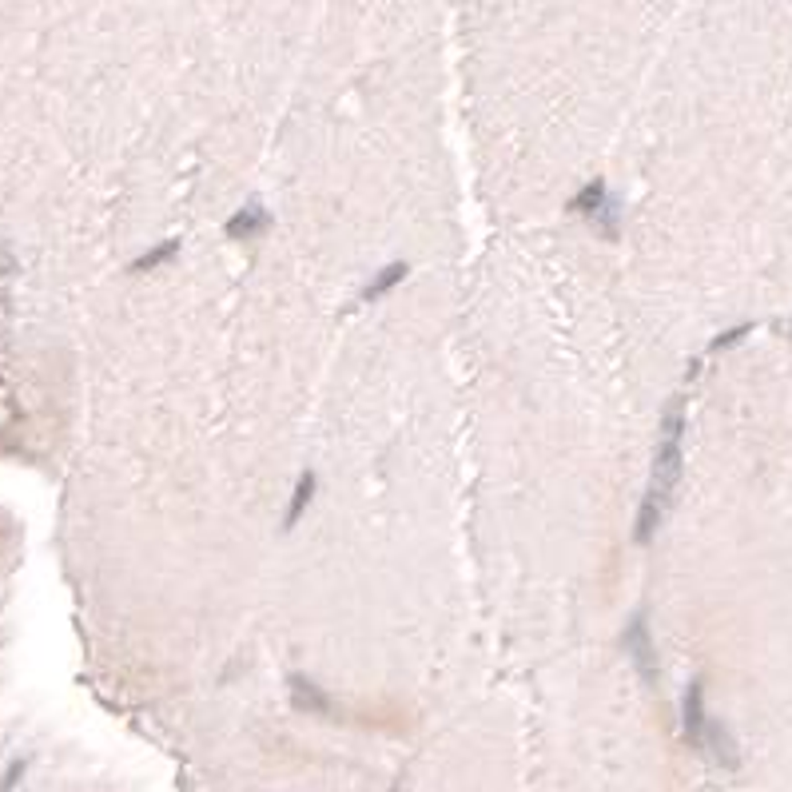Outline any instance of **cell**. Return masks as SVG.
Instances as JSON below:
<instances>
[{
  "instance_id": "cell-2",
  "label": "cell",
  "mask_w": 792,
  "mask_h": 792,
  "mask_svg": "<svg viewBox=\"0 0 792 792\" xmlns=\"http://www.w3.org/2000/svg\"><path fill=\"white\" fill-rule=\"evenodd\" d=\"M621 645L625 653H629V661L638 665V673L645 677V681H658V649H653V638H649V625H645V618H633L629 625H625L621 633Z\"/></svg>"
},
{
  "instance_id": "cell-3",
  "label": "cell",
  "mask_w": 792,
  "mask_h": 792,
  "mask_svg": "<svg viewBox=\"0 0 792 792\" xmlns=\"http://www.w3.org/2000/svg\"><path fill=\"white\" fill-rule=\"evenodd\" d=\"M681 717H685V737H689V745H701L705 725H708V717H705V689H701V681H693L689 689H685Z\"/></svg>"
},
{
  "instance_id": "cell-5",
  "label": "cell",
  "mask_w": 792,
  "mask_h": 792,
  "mask_svg": "<svg viewBox=\"0 0 792 792\" xmlns=\"http://www.w3.org/2000/svg\"><path fill=\"white\" fill-rule=\"evenodd\" d=\"M406 271H411V267H406L402 259H394V263H387V267H382L379 275H374L371 283H367V291H362V299H382L391 287H399V283H402V279H406Z\"/></svg>"
},
{
  "instance_id": "cell-4",
  "label": "cell",
  "mask_w": 792,
  "mask_h": 792,
  "mask_svg": "<svg viewBox=\"0 0 792 792\" xmlns=\"http://www.w3.org/2000/svg\"><path fill=\"white\" fill-rule=\"evenodd\" d=\"M263 227H271V215H267V207L263 203H247V207H239V212L227 220V235L232 239H247V235H259Z\"/></svg>"
},
{
  "instance_id": "cell-7",
  "label": "cell",
  "mask_w": 792,
  "mask_h": 792,
  "mask_svg": "<svg viewBox=\"0 0 792 792\" xmlns=\"http://www.w3.org/2000/svg\"><path fill=\"white\" fill-rule=\"evenodd\" d=\"M311 498H315V474H303L295 482V494H291V506H287V526H295L299 518H303V510L311 506Z\"/></svg>"
},
{
  "instance_id": "cell-9",
  "label": "cell",
  "mask_w": 792,
  "mask_h": 792,
  "mask_svg": "<svg viewBox=\"0 0 792 792\" xmlns=\"http://www.w3.org/2000/svg\"><path fill=\"white\" fill-rule=\"evenodd\" d=\"M748 331H753V322H741V327H733V331H725V335H717L713 342H708V351H728V347H737Z\"/></svg>"
},
{
  "instance_id": "cell-8",
  "label": "cell",
  "mask_w": 792,
  "mask_h": 792,
  "mask_svg": "<svg viewBox=\"0 0 792 792\" xmlns=\"http://www.w3.org/2000/svg\"><path fill=\"white\" fill-rule=\"evenodd\" d=\"M180 252V239H168V243H160V247H152V252H144L140 259H135V271H148V267H160V263H168V259Z\"/></svg>"
},
{
  "instance_id": "cell-6",
  "label": "cell",
  "mask_w": 792,
  "mask_h": 792,
  "mask_svg": "<svg viewBox=\"0 0 792 792\" xmlns=\"http://www.w3.org/2000/svg\"><path fill=\"white\" fill-rule=\"evenodd\" d=\"M606 200H609V192H606V183H589V187H581L578 192V200L569 203V212L573 215H586V220H593V215L601 212V207H606Z\"/></svg>"
},
{
  "instance_id": "cell-1",
  "label": "cell",
  "mask_w": 792,
  "mask_h": 792,
  "mask_svg": "<svg viewBox=\"0 0 792 792\" xmlns=\"http://www.w3.org/2000/svg\"><path fill=\"white\" fill-rule=\"evenodd\" d=\"M681 434H685V411H681V399H677L669 411H665L658 458H653V474H649V490H645V498H641L638 530H633V538H638L641 546L658 534L665 510H669V502H673L677 478H681Z\"/></svg>"
},
{
  "instance_id": "cell-10",
  "label": "cell",
  "mask_w": 792,
  "mask_h": 792,
  "mask_svg": "<svg viewBox=\"0 0 792 792\" xmlns=\"http://www.w3.org/2000/svg\"><path fill=\"white\" fill-rule=\"evenodd\" d=\"M20 777H25V760H13V765H8V773L0 777V792H13Z\"/></svg>"
}]
</instances>
